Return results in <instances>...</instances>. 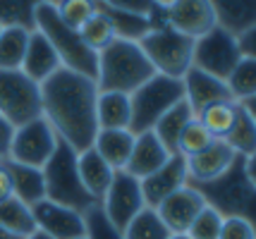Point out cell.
<instances>
[{
  "mask_svg": "<svg viewBox=\"0 0 256 239\" xmlns=\"http://www.w3.org/2000/svg\"><path fill=\"white\" fill-rule=\"evenodd\" d=\"M53 7H56L60 22L74 31H79L86 24V19L96 12L94 0H62V2H53Z\"/></svg>",
  "mask_w": 256,
  "mask_h": 239,
  "instance_id": "36",
  "label": "cell"
},
{
  "mask_svg": "<svg viewBox=\"0 0 256 239\" xmlns=\"http://www.w3.org/2000/svg\"><path fill=\"white\" fill-rule=\"evenodd\" d=\"M96 81L77 72L60 67L41 84V115L74 153H84L94 146L98 134L96 122Z\"/></svg>",
  "mask_w": 256,
  "mask_h": 239,
  "instance_id": "1",
  "label": "cell"
},
{
  "mask_svg": "<svg viewBox=\"0 0 256 239\" xmlns=\"http://www.w3.org/2000/svg\"><path fill=\"white\" fill-rule=\"evenodd\" d=\"M34 19H36V31L48 38V43L53 46L60 65L70 72H77L86 79L96 81V72H98V53H94L84 41L79 31L70 29L60 22L53 2H36L34 10Z\"/></svg>",
  "mask_w": 256,
  "mask_h": 239,
  "instance_id": "4",
  "label": "cell"
},
{
  "mask_svg": "<svg viewBox=\"0 0 256 239\" xmlns=\"http://www.w3.org/2000/svg\"><path fill=\"white\" fill-rule=\"evenodd\" d=\"M77 172L82 184H84V189L89 192V196L100 204L112 182L115 170L100 158L94 148H86L84 153H77Z\"/></svg>",
  "mask_w": 256,
  "mask_h": 239,
  "instance_id": "21",
  "label": "cell"
},
{
  "mask_svg": "<svg viewBox=\"0 0 256 239\" xmlns=\"http://www.w3.org/2000/svg\"><path fill=\"white\" fill-rule=\"evenodd\" d=\"M0 31H2V26H0Z\"/></svg>",
  "mask_w": 256,
  "mask_h": 239,
  "instance_id": "46",
  "label": "cell"
},
{
  "mask_svg": "<svg viewBox=\"0 0 256 239\" xmlns=\"http://www.w3.org/2000/svg\"><path fill=\"white\" fill-rule=\"evenodd\" d=\"M225 144L237 156H256V117L242 110L240 105H237V117H234L232 129L225 137Z\"/></svg>",
  "mask_w": 256,
  "mask_h": 239,
  "instance_id": "28",
  "label": "cell"
},
{
  "mask_svg": "<svg viewBox=\"0 0 256 239\" xmlns=\"http://www.w3.org/2000/svg\"><path fill=\"white\" fill-rule=\"evenodd\" d=\"M94 10H96V7H94ZM79 36H82V41H84L94 53H100L103 48H108L112 41H115V29H112V24L108 22V17L96 10L89 19H86V24L79 29Z\"/></svg>",
  "mask_w": 256,
  "mask_h": 239,
  "instance_id": "34",
  "label": "cell"
},
{
  "mask_svg": "<svg viewBox=\"0 0 256 239\" xmlns=\"http://www.w3.org/2000/svg\"><path fill=\"white\" fill-rule=\"evenodd\" d=\"M168 239H190V235H170Z\"/></svg>",
  "mask_w": 256,
  "mask_h": 239,
  "instance_id": "45",
  "label": "cell"
},
{
  "mask_svg": "<svg viewBox=\"0 0 256 239\" xmlns=\"http://www.w3.org/2000/svg\"><path fill=\"white\" fill-rule=\"evenodd\" d=\"M139 48L156 69V74L170 77V79H182L192 67V50L194 41L187 36L178 34L168 24L151 29L148 34L139 41Z\"/></svg>",
  "mask_w": 256,
  "mask_h": 239,
  "instance_id": "7",
  "label": "cell"
},
{
  "mask_svg": "<svg viewBox=\"0 0 256 239\" xmlns=\"http://www.w3.org/2000/svg\"><path fill=\"white\" fill-rule=\"evenodd\" d=\"M36 230L50 239H82L84 237V216L53 201H38L32 206Z\"/></svg>",
  "mask_w": 256,
  "mask_h": 239,
  "instance_id": "13",
  "label": "cell"
},
{
  "mask_svg": "<svg viewBox=\"0 0 256 239\" xmlns=\"http://www.w3.org/2000/svg\"><path fill=\"white\" fill-rule=\"evenodd\" d=\"M26 46H29V31L2 29L0 31V69H5V72L22 69Z\"/></svg>",
  "mask_w": 256,
  "mask_h": 239,
  "instance_id": "29",
  "label": "cell"
},
{
  "mask_svg": "<svg viewBox=\"0 0 256 239\" xmlns=\"http://www.w3.org/2000/svg\"><path fill=\"white\" fill-rule=\"evenodd\" d=\"M204 208H206L204 199L192 189L190 184H184L182 189L170 194L166 201L158 208H154V211L158 213L160 223L166 225V230L170 235H187V230L194 223V218L199 216Z\"/></svg>",
  "mask_w": 256,
  "mask_h": 239,
  "instance_id": "14",
  "label": "cell"
},
{
  "mask_svg": "<svg viewBox=\"0 0 256 239\" xmlns=\"http://www.w3.org/2000/svg\"><path fill=\"white\" fill-rule=\"evenodd\" d=\"M237 48H240V55L242 57L256 60V26L237 36Z\"/></svg>",
  "mask_w": 256,
  "mask_h": 239,
  "instance_id": "41",
  "label": "cell"
},
{
  "mask_svg": "<svg viewBox=\"0 0 256 239\" xmlns=\"http://www.w3.org/2000/svg\"><path fill=\"white\" fill-rule=\"evenodd\" d=\"M170 232L160 223V218L154 208H142L132 223L122 230V239H168Z\"/></svg>",
  "mask_w": 256,
  "mask_h": 239,
  "instance_id": "33",
  "label": "cell"
},
{
  "mask_svg": "<svg viewBox=\"0 0 256 239\" xmlns=\"http://www.w3.org/2000/svg\"><path fill=\"white\" fill-rule=\"evenodd\" d=\"M62 67L60 60H58L53 46L48 43V38L38 31H32L29 34V46H26V55H24L22 62V74H26L34 84H44L48 77H53L58 69Z\"/></svg>",
  "mask_w": 256,
  "mask_h": 239,
  "instance_id": "19",
  "label": "cell"
},
{
  "mask_svg": "<svg viewBox=\"0 0 256 239\" xmlns=\"http://www.w3.org/2000/svg\"><path fill=\"white\" fill-rule=\"evenodd\" d=\"M213 141H216V139L206 132V127L194 117L190 125L182 129V134H180V139H178V156H182V158H192V156L201 153L206 146H211Z\"/></svg>",
  "mask_w": 256,
  "mask_h": 239,
  "instance_id": "35",
  "label": "cell"
},
{
  "mask_svg": "<svg viewBox=\"0 0 256 239\" xmlns=\"http://www.w3.org/2000/svg\"><path fill=\"white\" fill-rule=\"evenodd\" d=\"M211 5L216 26L234 38L256 26V5L252 0H216Z\"/></svg>",
  "mask_w": 256,
  "mask_h": 239,
  "instance_id": "20",
  "label": "cell"
},
{
  "mask_svg": "<svg viewBox=\"0 0 256 239\" xmlns=\"http://www.w3.org/2000/svg\"><path fill=\"white\" fill-rule=\"evenodd\" d=\"M134 146V134L130 129H98L94 139V151L110 165L112 170H124Z\"/></svg>",
  "mask_w": 256,
  "mask_h": 239,
  "instance_id": "23",
  "label": "cell"
},
{
  "mask_svg": "<svg viewBox=\"0 0 256 239\" xmlns=\"http://www.w3.org/2000/svg\"><path fill=\"white\" fill-rule=\"evenodd\" d=\"M0 228H5L10 235L20 239L34 235L36 232V223H34L32 208L22 204L20 199H14V196L0 201Z\"/></svg>",
  "mask_w": 256,
  "mask_h": 239,
  "instance_id": "27",
  "label": "cell"
},
{
  "mask_svg": "<svg viewBox=\"0 0 256 239\" xmlns=\"http://www.w3.org/2000/svg\"><path fill=\"white\" fill-rule=\"evenodd\" d=\"M225 84H228V91L234 103L256 98V60L242 57L237 62V67L230 72V77L225 79Z\"/></svg>",
  "mask_w": 256,
  "mask_h": 239,
  "instance_id": "31",
  "label": "cell"
},
{
  "mask_svg": "<svg viewBox=\"0 0 256 239\" xmlns=\"http://www.w3.org/2000/svg\"><path fill=\"white\" fill-rule=\"evenodd\" d=\"M24 239H50V237H48V235H44V232H38V230H36L34 235H29V237H24Z\"/></svg>",
  "mask_w": 256,
  "mask_h": 239,
  "instance_id": "43",
  "label": "cell"
},
{
  "mask_svg": "<svg viewBox=\"0 0 256 239\" xmlns=\"http://www.w3.org/2000/svg\"><path fill=\"white\" fill-rule=\"evenodd\" d=\"M218 239H256L254 220H246V218H223Z\"/></svg>",
  "mask_w": 256,
  "mask_h": 239,
  "instance_id": "39",
  "label": "cell"
},
{
  "mask_svg": "<svg viewBox=\"0 0 256 239\" xmlns=\"http://www.w3.org/2000/svg\"><path fill=\"white\" fill-rule=\"evenodd\" d=\"M100 208H103L106 218L112 223V228L122 232L132 223V218L142 208H146L139 180H134L132 175H127L124 170H115L110 187L100 201Z\"/></svg>",
  "mask_w": 256,
  "mask_h": 239,
  "instance_id": "11",
  "label": "cell"
},
{
  "mask_svg": "<svg viewBox=\"0 0 256 239\" xmlns=\"http://www.w3.org/2000/svg\"><path fill=\"white\" fill-rule=\"evenodd\" d=\"M234 158H237V153L225 141L216 139L211 146H206L201 153L184 158L187 160V182H211L232 165Z\"/></svg>",
  "mask_w": 256,
  "mask_h": 239,
  "instance_id": "18",
  "label": "cell"
},
{
  "mask_svg": "<svg viewBox=\"0 0 256 239\" xmlns=\"http://www.w3.org/2000/svg\"><path fill=\"white\" fill-rule=\"evenodd\" d=\"M220 225H223V218L218 216L213 208L206 206L199 216L194 218V223L190 225L187 235H190V239H218Z\"/></svg>",
  "mask_w": 256,
  "mask_h": 239,
  "instance_id": "38",
  "label": "cell"
},
{
  "mask_svg": "<svg viewBox=\"0 0 256 239\" xmlns=\"http://www.w3.org/2000/svg\"><path fill=\"white\" fill-rule=\"evenodd\" d=\"M240 60H242V55H240V48H237V38L223 31V29H218V26H213L208 34H204L201 38L194 41L192 67L201 69L216 79H228Z\"/></svg>",
  "mask_w": 256,
  "mask_h": 239,
  "instance_id": "9",
  "label": "cell"
},
{
  "mask_svg": "<svg viewBox=\"0 0 256 239\" xmlns=\"http://www.w3.org/2000/svg\"><path fill=\"white\" fill-rule=\"evenodd\" d=\"M82 239H84V237H82Z\"/></svg>",
  "mask_w": 256,
  "mask_h": 239,
  "instance_id": "47",
  "label": "cell"
},
{
  "mask_svg": "<svg viewBox=\"0 0 256 239\" xmlns=\"http://www.w3.org/2000/svg\"><path fill=\"white\" fill-rule=\"evenodd\" d=\"M12 137H14V127L0 115V163L8 160L10 156V144H12Z\"/></svg>",
  "mask_w": 256,
  "mask_h": 239,
  "instance_id": "40",
  "label": "cell"
},
{
  "mask_svg": "<svg viewBox=\"0 0 256 239\" xmlns=\"http://www.w3.org/2000/svg\"><path fill=\"white\" fill-rule=\"evenodd\" d=\"M142 196L146 208H158L170 194H175L187 184V160L182 156H170L166 165L142 180Z\"/></svg>",
  "mask_w": 256,
  "mask_h": 239,
  "instance_id": "16",
  "label": "cell"
},
{
  "mask_svg": "<svg viewBox=\"0 0 256 239\" xmlns=\"http://www.w3.org/2000/svg\"><path fill=\"white\" fill-rule=\"evenodd\" d=\"M168 160H170V153L156 139V134L154 132H144V134L134 137V146H132V153H130V160L124 165V172L142 182L148 175L160 170Z\"/></svg>",
  "mask_w": 256,
  "mask_h": 239,
  "instance_id": "17",
  "label": "cell"
},
{
  "mask_svg": "<svg viewBox=\"0 0 256 239\" xmlns=\"http://www.w3.org/2000/svg\"><path fill=\"white\" fill-rule=\"evenodd\" d=\"M0 239H20V237H14V235H10L5 228H0Z\"/></svg>",
  "mask_w": 256,
  "mask_h": 239,
  "instance_id": "44",
  "label": "cell"
},
{
  "mask_svg": "<svg viewBox=\"0 0 256 239\" xmlns=\"http://www.w3.org/2000/svg\"><path fill=\"white\" fill-rule=\"evenodd\" d=\"M12 196V184H10V175L5 170V165L0 163V201L10 199Z\"/></svg>",
  "mask_w": 256,
  "mask_h": 239,
  "instance_id": "42",
  "label": "cell"
},
{
  "mask_svg": "<svg viewBox=\"0 0 256 239\" xmlns=\"http://www.w3.org/2000/svg\"><path fill=\"white\" fill-rule=\"evenodd\" d=\"M166 24L178 34L187 36L192 41L208 34L216 26L211 0H178L166 2Z\"/></svg>",
  "mask_w": 256,
  "mask_h": 239,
  "instance_id": "12",
  "label": "cell"
},
{
  "mask_svg": "<svg viewBox=\"0 0 256 239\" xmlns=\"http://www.w3.org/2000/svg\"><path fill=\"white\" fill-rule=\"evenodd\" d=\"M0 115L17 127L34 122L41 115V86L34 84L20 69H0Z\"/></svg>",
  "mask_w": 256,
  "mask_h": 239,
  "instance_id": "8",
  "label": "cell"
},
{
  "mask_svg": "<svg viewBox=\"0 0 256 239\" xmlns=\"http://www.w3.org/2000/svg\"><path fill=\"white\" fill-rule=\"evenodd\" d=\"M41 172H44L46 199L48 201L72 208L79 216H84L89 208L98 206V201L91 199L89 192L84 189L82 180H79L77 153L67 146L62 139H58L56 151H53L50 160L41 168Z\"/></svg>",
  "mask_w": 256,
  "mask_h": 239,
  "instance_id": "5",
  "label": "cell"
},
{
  "mask_svg": "<svg viewBox=\"0 0 256 239\" xmlns=\"http://www.w3.org/2000/svg\"><path fill=\"white\" fill-rule=\"evenodd\" d=\"M5 170L10 175V184H12V196L20 199L22 204H26L32 208L34 204L44 201L46 199V182H44V172L36 170V168H26L20 163H12V160H2Z\"/></svg>",
  "mask_w": 256,
  "mask_h": 239,
  "instance_id": "22",
  "label": "cell"
},
{
  "mask_svg": "<svg viewBox=\"0 0 256 239\" xmlns=\"http://www.w3.org/2000/svg\"><path fill=\"white\" fill-rule=\"evenodd\" d=\"M192 120H194L192 108L187 105V101H180L158 120L151 132L156 134V139L166 146V151L170 156H178V139H180V134H182V129L190 125Z\"/></svg>",
  "mask_w": 256,
  "mask_h": 239,
  "instance_id": "25",
  "label": "cell"
},
{
  "mask_svg": "<svg viewBox=\"0 0 256 239\" xmlns=\"http://www.w3.org/2000/svg\"><path fill=\"white\" fill-rule=\"evenodd\" d=\"M94 7H96L100 14L108 17V22H110L112 29H115V38H124V41L139 43V41L154 29L151 22H148V17L120 10V7H115L112 2H94Z\"/></svg>",
  "mask_w": 256,
  "mask_h": 239,
  "instance_id": "24",
  "label": "cell"
},
{
  "mask_svg": "<svg viewBox=\"0 0 256 239\" xmlns=\"http://www.w3.org/2000/svg\"><path fill=\"white\" fill-rule=\"evenodd\" d=\"M182 89H184V101L192 108L194 117L216 103H234L225 81L216 79L196 67L187 69V74L182 77Z\"/></svg>",
  "mask_w": 256,
  "mask_h": 239,
  "instance_id": "15",
  "label": "cell"
},
{
  "mask_svg": "<svg viewBox=\"0 0 256 239\" xmlns=\"http://www.w3.org/2000/svg\"><path fill=\"white\" fill-rule=\"evenodd\" d=\"M36 2L26 0H0V26L2 29H24V31H36V19H34Z\"/></svg>",
  "mask_w": 256,
  "mask_h": 239,
  "instance_id": "32",
  "label": "cell"
},
{
  "mask_svg": "<svg viewBox=\"0 0 256 239\" xmlns=\"http://www.w3.org/2000/svg\"><path fill=\"white\" fill-rule=\"evenodd\" d=\"M180 101H184L182 79L154 74L144 86H139L130 96V127L127 129L134 137L151 132L158 120Z\"/></svg>",
  "mask_w": 256,
  "mask_h": 239,
  "instance_id": "6",
  "label": "cell"
},
{
  "mask_svg": "<svg viewBox=\"0 0 256 239\" xmlns=\"http://www.w3.org/2000/svg\"><path fill=\"white\" fill-rule=\"evenodd\" d=\"M220 218L254 220L256 156H237L228 170L211 182H187Z\"/></svg>",
  "mask_w": 256,
  "mask_h": 239,
  "instance_id": "2",
  "label": "cell"
},
{
  "mask_svg": "<svg viewBox=\"0 0 256 239\" xmlns=\"http://www.w3.org/2000/svg\"><path fill=\"white\" fill-rule=\"evenodd\" d=\"M84 239H122V232L112 228L100 204L84 213Z\"/></svg>",
  "mask_w": 256,
  "mask_h": 239,
  "instance_id": "37",
  "label": "cell"
},
{
  "mask_svg": "<svg viewBox=\"0 0 256 239\" xmlns=\"http://www.w3.org/2000/svg\"><path fill=\"white\" fill-rule=\"evenodd\" d=\"M56 144H58L56 132L50 129V125L46 122L44 117H38V120L26 122V125L14 129L8 160L41 170L53 156Z\"/></svg>",
  "mask_w": 256,
  "mask_h": 239,
  "instance_id": "10",
  "label": "cell"
},
{
  "mask_svg": "<svg viewBox=\"0 0 256 239\" xmlns=\"http://www.w3.org/2000/svg\"><path fill=\"white\" fill-rule=\"evenodd\" d=\"M96 122H98V129H127L130 127V96L115 91H98Z\"/></svg>",
  "mask_w": 256,
  "mask_h": 239,
  "instance_id": "26",
  "label": "cell"
},
{
  "mask_svg": "<svg viewBox=\"0 0 256 239\" xmlns=\"http://www.w3.org/2000/svg\"><path fill=\"white\" fill-rule=\"evenodd\" d=\"M234 117H237V103H216L196 115V120L206 127V132L220 141H225V137L230 134Z\"/></svg>",
  "mask_w": 256,
  "mask_h": 239,
  "instance_id": "30",
  "label": "cell"
},
{
  "mask_svg": "<svg viewBox=\"0 0 256 239\" xmlns=\"http://www.w3.org/2000/svg\"><path fill=\"white\" fill-rule=\"evenodd\" d=\"M154 74H156V69L146 60L139 43L115 38L110 46L98 53V72H96L98 91H115L132 96Z\"/></svg>",
  "mask_w": 256,
  "mask_h": 239,
  "instance_id": "3",
  "label": "cell"
}]
</instances>
